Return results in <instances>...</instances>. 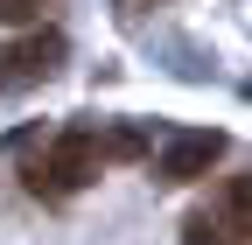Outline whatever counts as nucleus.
<instances>
[{
  "mask_svg": "<svg viewBox=\"0 0 252 245\" xmlns=\"http://www.w3.org/2000/svg\"><path fill=\"white\" fill-rule=\"evenodd\" d=\"M217 203H224V224H238V231H245V210H252V182H245V175H231Z\"/></svg>",
  "mask_w": 252,
  "mask_h": 245,
  "instance_id": "6",
  "label": "nucleus"
},
{
  "mask_svg": "<svg viewBox=\"0 0 252 245\" xmlns=\"http://www.w3.org/2000/svg\"><path fill=\"white\" fill-rule=\"evenodd\" d=\"M217 161H224V133L217 126H189V133H175L168 147H161V182H196V175H210Z\"/></svg>",
  "mask_w": 252,
  "mask_h": 245,
  "instance_id": "3",
  "label": "nucleus"
},
{
  "mask_svg": "<svg viewBox=\"0 0 252 245\" xmlns=\"http://www.w3.org/2000/svg\"><path fill=\"white\" fill-rule=\"evenodd\" d=\"M189 245H245V231H238V224H224V217H210V210H203V217H189Z\"/></svg>",
  "mask_w": 252,
  "mask_h": 245,
  "instance_id": "5",
  "label": "nucleus"
},
{
  "mask_svg": "<svg viewBox=\"0 0 252 245\" xmlns=\"http://www.w3.org/2000/svg\"><path fill=\"white\" fill-rule=\"evenodd\" d=\"M63 56H70V42H63L56 28H28L14 49H0V77L7 84H42V77L63 70Z\"/></svg>",
  "mask_w": 252,
  "mask_h": 245,
  "instance_id": "2",
  "label": "nucleus"
},
{
  "mask_svg": "<svg viewBox=\"0 0 252 245\" xmlns=\"http://www.w3.org/2000/svg\"><path fill=\"white\" fill-rule=\"evenodd\" d=\"M98 168H105V161H98V133L70 126V133H56L42 154H28V161H21V182H28V196L63 203V196H77Z\"/></svg>",
  "mask_w": 252,
  "mask_h": 245,
  "instance_id": "1",
  "label": "nucleus"
},
{
  "mask_svg": "<svg viewBox=\"0 0 252 245\" xmlns=\"http://www.w3.org/2000/svg\"><path fill=\"white\" fill-rule=\"evenodd\" d=\"M147 154V126H112L98 140V161H140Z\"/></svg>",
  "mask_w": 252,
  "mask_h": 245,
  "instance_id": "4",
  "label": "nucleus"
},
{
  "mask_svg": "<svg viewBox=\"0 0 252 245\" xmlns=\"http://www.w3.org/2000/svg\"><path fill=\"white\" fill-rule=\"evenodd\" d=\"M42 7H49V0H0V21H7V28H35Z\"/></svg>",
  "mask_w": 252,
  "mask_h": 245,
  "instance_id": "7",
  "label": "nucleus"
}]
</instances>
